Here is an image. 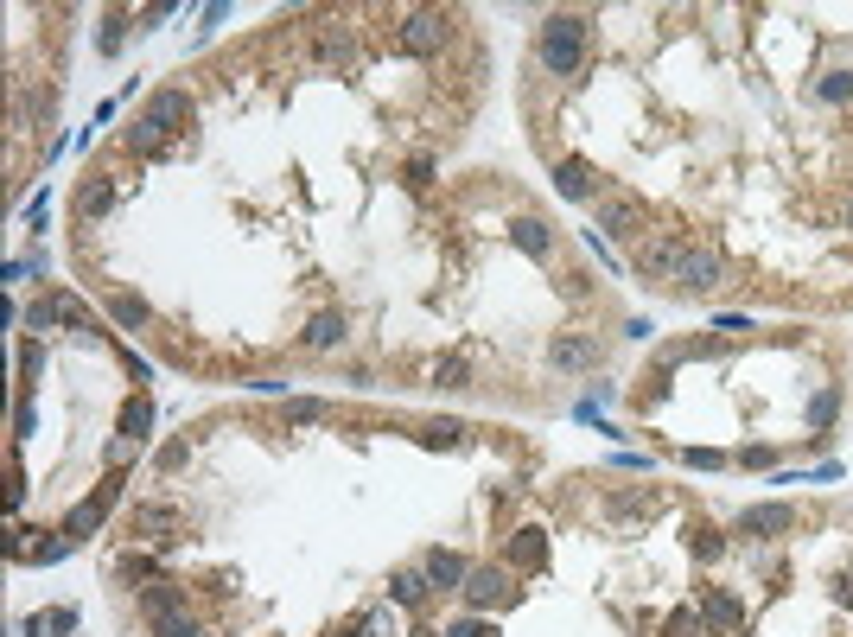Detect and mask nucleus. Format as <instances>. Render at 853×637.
I'll list each match as a JSON object with an SVG mask.
<instances>
[{"label":"nucleus","instance_id":"obj_35","mask_svg":"<svg viewBox=\"0 0 853 637\" xmlns=\"http://www.w3.org/2000/svg\"><path fill=\"white\" fill-rule=\"evenodd\" d=\"M440 637H491V631H484V618H459V625H446Z\"/></svg>","mask_w":853,"mask_h":637},{"label":"nucleus","instance_id":"obj_15","mask_svg":"<svg viewBox=\"0 0 853 637\" xmlns=\"http://www.w3.org/2000/svg\"><path fill=\"white\" fill-rule=\"evenodd\" d=\"M421 567H427L433 587H446V593H459V587H465V574H472V567L452 555V548H427V561H421Z\"/></svg>","mask_w":853,"mask_h":637},{"label":"nucleus","instance_id":"obj_41","mask_svg":"<svg viewBox=\"0 0 853 637\" xmlns=\"http://www.w3.org/2000/svg\"><path fill=\"white\" fill-rule=\"evenodd\" d=\"M421 637H427V631H421Z\"/></svg>","mask_w":853,"mask_h":637},{"label":"nucleus","instance_id":"obj_38","mask_svg":"<svg viewBox=\"0 0 853 637\" xmlns=\"http://www.w3.org/2000/svg\"><path fill=\"white\" fill-rule=\"evenodd\" d=\"M185 453H191V446H185V440H172V446H166V453H160V472H172V466H185Z\"/></svg>","mask_w":853,"mask_h":637},{"label":"nucleus","instance_id":"obj_24","mask_svg":"<svg viewBox=\"0 0 853 637\" xmlns=\"http://www.w3.org/2000/svg\"><path fill=\"white\" fill-rule=\"evenodd\" d=\"M109 204H115V185H109V179H96V185H83V192H77V217L90 223V217L109 211Z\"/></svg>","mask_w":853,"mask_h":637},{"label":"nucleus","instance_id":"obj_22","mask_svg":"<svg viewBox=\"0 0 853 637\" xmlns=\"http://www.w3.org/2000/svg\"><path fill=\"white\" fill-rule=\"evenodd\" d=\"M20 631H26V637H64V631H77V612H71V606H58V612H39V618H26Z\"/></svg>","mask_w":853,"mask_h":637},{"label":"nucleus","instance_id":"obj_2","mask_svg":"<svg viewBox=\"0 0 853 637\" xmlns=\"http://www.w3.org/2000/svg\"><path fill=\"white\" fill-rule=\"evenodd\" d=\"M586 64V20L580 13H548L542 26V71L548 77H573Z\"/></svg>","mask_w":853,"mask_h":637},{"label":"nucleus","instance_id":"obj_23","mask_svg":"<svg viewBox=\"0 0 853 637\" xmlns=\"http://www.w3.org/2000/svg\"><path fill=\"white\" fill-rule=\"evenodd\" d=\"M166 529H179V516H172V510H160V504H141V510H134V536L166 542Z\"/></svg>","mask_w":853,"mask_h":637},{"label":"nucleus","instance_id":"obj_29","mask_svg":"<svg viewBox=\"0 0 853 637\" xmlns=\"http://www.w3.org/2000/svg\"><path fill=\"white\" fill-rule=\"evenodd\" d=\"M815 96L822 102H853V71H828L822 83H815Z\"/></svg>","mask_w":853,"mask_h":637},{"label":"nucleus","instance_id":"obj_33","mask_svg":"<svg viewBox=\"0 0 853 637\" xmlns=\"http://www.w3.org/2000/svg\"><path fill=\"white\" fill-rule=\"evenodd\" d=\"M663 637H701V612H675Z\"/></svg>","mask_w":853,"mask_h":637},{"label":"nucleus","instance_id":"obj_27","mask_svg":"<svg viewBox=\"0 0 853 637\" xmlns=\"http://www.w3.org/2000/svg\"><path fill=\"white\" fill-rule=\"evenodd\" d=\"M147 625H153V637H204L191 612H160V618H147Z\"/></svg>","mask_w":853,"mask_h":637},{"label":"nucleus","instance_id":"obj_9","mask_svg":"<svg viewBox=\"0 0 853 637\" xmlns=\"http://www.w3.org/2000/svg\"><path fill=\"white\" fill-rule=\"evenodd\" d=\"M599 338H586V332H561V338H548V364L554 370H599Z\"/></svg>","mask_w":853,"mask_h":637},{"label":"nucleus","instance_id":"obj_19","mask_svg":"<svg viewBox=\"0 0 853 637\" xmlns=\"http://www.w3.org/2000/svg\"><path fill=\"white\" fill-rule=\"evenodd\" d=\"M344 332H351V325H344V313H319V319L306 325V351H338Z\"/></svg>","mask_w":853,"mask_h":637},{"label":"nucleus","instance_id":"obj_28","mask_svg":"<svg viewBox=\"0 0 853 637\" xmlns=\"http://www.w3.org/2000/svg\"><path fill=\"white\" fill-rule=\"evenodd\" d=\"M147 427H153V402H147V395H134V402L121 408V434H128V440H141Z\"/></svg>","mask_w":853,"mask_h":637},{"label":"nucleus","instance_id":"obj_5","mask_svg":"<svg viewBox=\"0 0 853 637\" xmlns=\"http://www.w3.org/2000/svg\"><path fill=\"white\" fill-rule=\"evenodd\" d=\"M593 230H605L612 243H637V236H650V217H643L637 198L612 192V198H599V223H593Z\"/></svg>","mask_w":853,"mask_h":637},{"label":"nucleus","instance_id":"obj_32","mask_svg":"<svg viewBox=\"0 0 853 637\" xmlns=\"http://www.w3.org/2000/svg\"><path fill=\"white\" fill-rule=\"evenodd\" d=\"M64 548H71V536H58V542H32L26 555L39 561V567H51V561H64Z\"/></svg>","mask_w":853,"mask_h":637},{"label":"nucleus","instance_id":"obj_3","mask_svg":"<svg viewBox=\"0 0 853 637\" xmlns=\"http://www.w3.org/2000/svg\"><path fill=\"white\" fill-rule=\"evenodd\" d=\"M446 39H452V13H440V7H414L402 26H395V45L408 51V58H433V51H446Z\"/></svg>","mask_w":853,"mask_h":637},{"label":"nucleus","instance_id":"obj_39","mask_svg":"<svg viewBox=\"0 0 853 637\" xmlns=\"http://www.w3.org/2000/svg\"><path fill=\"white\" fill-rule=\"evenodd\" d=\"M344 637H370V631H363V625H357V631H344Z\"/></svg>","mask_w":853,"mask_h":637},{"label":"nucleus","instance_id":"obj_37","mask_svg":"<svg viewBox=\"0 0 853 637\" xmlns=\"http://www.w3.org/2000/svg\"><path fill=\"white\" fill-rule=\"evenodd\" d=\"M325 415H332L325 402H293V421H325Z\"/></svg>","mask_w":853,"mask_h":637},{"label":"nucleus","instance_id":"obj_17","mask_svg":"<svg viewBox=\"0 0 853 637\" xmlns=\"http://www.w3.org/2000/svg\"><path fill=\"white\" fill-rule=\"evenodd\" d=\"M351 58H357L351 26H325V39H319V64H325V71H344Z\"/></svg>","mask_w":853,"mask_h":637},{"label":"nucleus","instance_id":"obj_13","mask_svg":"<svg viewBox=\"0 0 853 637\" xmlns=\"http://www.w3.org/2000/svg\"><path fill=\"white\" fill-rule=\"evenodd\" d=\"M510 243L529 255V262H548V255H554V230H548L542 217H516L510 223Z\"/></svg>","mask_w":853,"mask_h":637},{"label":"nucleus","instance_id":"obj_26","mask_svg":"<svg viewBox=\"0 0 853 637\" xmlns=\"http://www.w3.org/2000/svg\"><path fill=\"white\" fill-rule=\"evenodd\" d=\"M109 313H115L121 325H128V332H141V325L153 319V306H147L141 294H115V300H109Z\"/></svg>","mask_w":853,"mask_h":637},{"label":"nucleus","instance_id":"obj_4","mask_svg":"<svg viewBox=\"0 0 853 637\" xmlns=\"http://www.w3.org/2000/svg\"><path fill=\"white\" fill-rule=\"evenodd\" d=\"M682 294H713V287L726 281V262H720V249L713 243H688V255L675 262V274H669Z\"/></svg>","mask_w":853,"mask_h":637},{"label":"nucleus","instance_id":"obj_20","mask_svg":"<svg viewBox=\"0 0 853 637\" xmlns=\"http://www.w3.org/2000/svg\"><path fill=\"white\" fill-rule=\"evenodd\" d=\"M427 587H433V580H427V567H402V574L389 580V599H395V606H421V599H427Z\"/></svg>","mask_w":853,"mask_h":637},{"label":"nucleus","instance_id":"obj_31","mask_svg":"<svg viewBox=\"0 0 853 637\" xmlns=\"http://www.w3.org/2000/svg\"><path fill=\"white\" fill-rule=\"evenodd\" d=\"M656 395H669V364H656L650 376H643V389H637V402H643V408H650V402H656Z\"/></svg>","mask_w":853,"mask_h":637},{"label":"nucleus","instance_id":"obj_7","mask_svg":"<svg viewBox=\"0 0 853 637\" xmlns=\"http://www.w3.org/2000/svg\"><path fill=\"white\" fill-rule=\"evenodd\" d=\"M459 593H465V606H472V612H491V606H510V599H516V587H510L503 567H472Z\"/></svg>","mask_w":853,"mask_h":637},{"label":"nucleus","instance_id":"obj_21","mask_svg":"<svg viewBox=\"0 0 853 637\" xmlns=\"http://www.w3.org/2000/svg\"><path fill=\"white\" fill-rule=\"evenodd\" d=\"M510 561H516V567H542V561H548V536H542V529H516Z\"/></svg>","mask_w":853,"mask_h":637},{"label":"nucleus","instance_id":"obj_30","mask_svg":"<svg viewBox=\"0 0 853 637\" xmlns=\"http://www.w3.org/2000/svg\"><path fill=\"white\" fill-rule=\"evenodd\" d=\"M834 408H841V389H822V395L809 402V427H828V421H834Z\"/></svg>","mask_w":853,"mask_h":637},{"label":"nucleus","instance_id":"obj_36","mask_svg":"<svg viewBox=\"0 0 853 637\" xmlns=\"http://www.w3.org/2000/svg\"><path fill=\"white\" fill-rule=\"evenodd\" d=\"M433 383H446V389H465V364H440V370H433Z\"/></svg>","mask_w":853,"mask_h":637},{"label":"nucleus","instance_id":"obj_25","mask_svg":"<svg viewBox=\"0 0 853 637\" xmlns=\"http://www.w3.org/2000/svg\"><path fill=\"white\" fill-rule=\"evenodd\" d=\"M688 548H694L701 561H720V555H726V536H720L713 523H688Z\"/></svg>","mask_w":853,"mask_h":637},{"label":"nucleus","instance_id":"obj_16","mask_svg":"<svg viewBox=\"0 0 853 637\" xmlns=\"http://www.w3.org/2000/svg\"><path fill=\"white\" fill-rule=\"evenodd\" d=\"M191 599H185V587L179 580H153V587L141 593V618H160V612H185Z\"/></svg>","mask_w":853,"mask_h":637},{"label":"nucleus","instance_id":"obj_10","mask_svg":"<svg viewBox=\"0 0 853 637\" xmlns=\"http://www.w3.org/2000/svg\"><path fill=\"white\" fill-rule=\"evenodd\" d=\"M796 529V510L790 504H752L739 516V536H758V542H771V536H790Z\"/></svg>","mask_w":853,"mask_h":637},{"label":"nucleus","instance_id":"obj_11","mask_svg":"<svg viewBox=\"0 0 853 637\" xmlns=\"http://www.w3.org/2000/svg\"><path fill=\"white\" fill-rule=\"evenodd\" d=\"M701 625H713V631H739V625H745V606H739V593H726V587H707V593H701Z\"/></svg>","mask_w":853,"mask_h":637},{"label":"nucleus","instance_id":"obj_12","mask_svg":"<svg viewBox=\"0 0 853 637\" xmlns=\"http://www.w3.org/2000/svg\"><path fill=\"white\" fill-rule=\"evenodd\" d=\"M554 192H561L567 204H586V198L599 192V172L586 166V160H561V166H554Z\"/></svg>","mask_w":853,"mask_h":637},{"label":"nucleus","instance_id":"obj_18","mask_svg":"<svg viewBox=\"0 0 853 637\" xmlns=\"http://www.w3.org/2000/svg\"><path fill=\"white\" fill-rule=\"evenodd\" d=\"M605 510H612L618 523H624V516H656V510H663V491H656V485H643V491H618Z\"/></svg>","mask_w":853,"mask_h":637},{"label":"nucleus","instance_id":"obj_14","mask_svg":"<svg viewBox=\"0 0 853 637\" xmlns=\"http://www.w3.org/2000/svg\"><path fill=\"white\" fill-rule=\"evenodd\" d=\"M682 255H688L682 236H650V243L637 249V268H643V274H675V262H682Z\"/></svg>","mask_w":853,"mask_h":637},{"label":"nucleus","instance_id":"obj_8","mask_svg":"<svg viewBox=\"0 0 853 637\" xmlns=\"http://www.w3.org/2000/svg\"><path fill=\"white\" fill-rule=\"evenodd\" d=\"M115 497H121V472H109L96 497H83V504H77L71 516H64V536H71V542H83V536H90V529L102 523V516H109V504H115Z\"/></svg>","mask_w":853,"mask_h":637},{"label":"nucleus","instance_id":"obj_40","mask_svg":"<svg viewBox=\"0 0 853 637\" xmlns=\"http://www.w3.org/2000/svg\"><path fill=\"white\" fill-rule=\"evenodd\" d=\"M847 230H853V204H847Z\"/></svg>","mask_w":853,"mask_h":637},{"label":"nucleus","instance_id":"obj_1","mask_svg":"<svg viewBox=\"0 0 853 637\" xmlns=\"http://www.w3.org/2000/svg\"><path fill=\"white\" fill-rule=\"evenodd\" d=\"M185 122H191V96H185V90H153L147 109H141V122L128 128V147H134V153H160Z\"/></svg>","mask_w":853,"mask_h":637},{"label":"nucleus","instance_id":"obj_6","mask_svg":"<svg viewBox=\"0 0 853 637\" xmlns=\"http://www.w3.org/2000/svg\"><path fill=\"white\" fill-rule=\"evenodd\" d=\"M26 325L32 332H45V325H71V332H90V313H83L77 294H45L26 306Z\"/></svg>","mask_w":853,"mask_h":637},{"label":"nucleus","instance_id":"obj_34","mask_svg":"<svg viewBox=\"0 0 853 637\" xmlns=\"http://www.w3.org/2000/svg\"><path fill=\"white\" fill-rule=\"evenodd\" d=\"M459 434H465V427H459V421H440V427H427V446H452V440H459Z\"/></svg>","mask_w":853,"mask_h":637}]
</instances>
